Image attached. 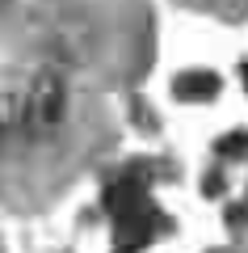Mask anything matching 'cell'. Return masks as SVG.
<instances>
[{"instance_id":"cell-5","label":"cell","mask_w":248,"mask_h":253,"mask_svg":"<svg viewBox=\"0 0 248 253\" xmlns=\"http://www.w3.org/2000/svg\"><path fill=\"white\" fill-rule=\"evenodd\" d=\"M240 72H244V84H248V63H244V68H240Z\"/></svg>"},{"instance_id":"cell-4","label":"cell","mask_w":248,"mask_h":253,"mask_svg":"<svg viewBox=\"0 0 248 253\" xmlns=\"http://www.w3.org/2000/svg\"><path fill=\"white\" fill-rule=\"evenodd\" d=\"M219 152H223V156H236V152H248V135H231V139H223V144H219Z\"/></svg>"},{"instance_id":"cell-1","label":"cell","mask_w":248,"mask_h":253,"mask_svg":"<svg viewBox=\"0 0 248 253\" xmlns=\"http://www.w3.org/2000/svg\"><path fill=\"white\" fill-rule=\"evenodd\" d=\"M63 114H68V89H63V81L51 72L38 76L30 84V93L21 97V135L26 139L51 135L55 126L63 123Z\"/></svg>"},{"instance_id":"cell-2","label":"cell","mask_w":248,"mask_h":253,"mask_svg":"<svg viewBox=\"0 0 248 253\" xmlns=\"http://www.w3.org/2000/svg\"><path fill=\"white\" fill-rule=\"evenodd\" d=\"M21 135V97L0 93V152Z\"/></svg>"},{"instance_id":"cell-3","label":"cell","mask_w":248,"mask_h":253,"mask_svg":"<svg viewBox=\"0 0 248 253\" xmlns=\"http://www.w3.org/2000/svg\"><path fill=\"white\" fill-rule=\"evenodd\" d=\"M177 93L189 101H206L219 93V76L214 72H185V76H177Z\"/></svg>"}]
</instances>
